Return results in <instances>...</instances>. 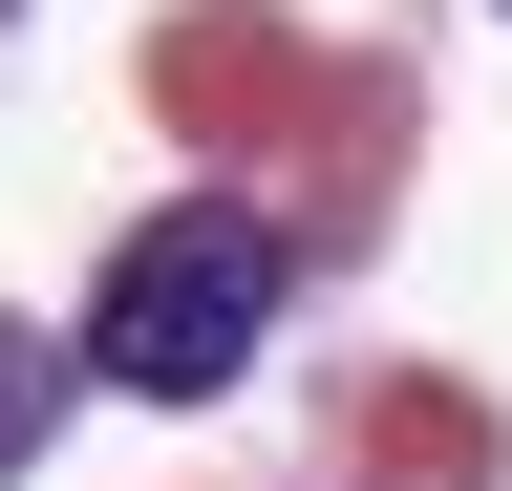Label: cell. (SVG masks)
<instances>
[{
  "instance_id": "obj_1",
  "label": "cell",
  "mask_w": 512,
  "mask_h": 491,
  "mask_svg": "<svg viewBox=\"0 0 512 491\" xmlns=\"http://www.w3.org/2000/svg\"><path fill=\"white\" fill-rule=\"evenodd\" d=\"M256 342H278V235H256L235 193L150 214V235L107 257V299H86V363H107L128 406H214Z\"/></svg>"
},
{
  "instance_id": "obj_2",
  "label": "cell",
  "mask_w": 512,
  "mask_h": 491,
  "mask_svg": "<svg viewBox=\"0 0 512 491\" xmlns=\"http://www.w3.org/2000/svg\"><path fill=\"white\" fill-rule=\"evenodd\" d=\"M22 427H43V342L0 321V470H22Z\"/></svg>"
}]
</instances>
